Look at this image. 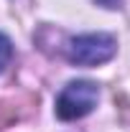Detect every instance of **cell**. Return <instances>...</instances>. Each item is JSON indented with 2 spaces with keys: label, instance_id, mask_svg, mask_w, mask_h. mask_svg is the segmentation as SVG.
<instances>
[{
  "label": "cell",
  "instance_id": "6da1fadb",
  "mask_svg": "<svg viewBox=\"0 0 130 132\" xmlns=\"http://www.w3.org/2000/svg\"><path fill=\"white\" fill-rule=\"evenodd\" d=\"M117 53V41L112 33H84L69 41L66 59L77 66H99L107 64Z\"/></svg>",
  "mask_w": 130,
  "mask_h": 132
},
{
  "label": "cell",
  "instance_id": "7a4b0ae2",
  "mask_svg": "<svg viewBox=\"0 0 130 132\" xmlns=\"http://www.w3.org/2000/svg\"><path fill=\"white\" fill-rule=\"evenodd\" d=\"M99 89L95 81H69L56 99V114L64 122H74L87 117L97 104Z\"/></svg>",
  "mask_w": 130,
  "mask_h": 132
},
{
  "label": "cell",
  "instance_id": "3957f363",
  "mask_svg": "<svg viewBox=\"0 0 130 132\" xmlns=\"http://www.w3.org/2000/svg\"><path fill=\"white\" fill-rule=\"evenodd\" d=\"M10 59H13V43H10L8 36L0 33V71L10 64Z\"/></svg>",
  "mask_w": 130,
  "mask_h": 132
},
{
  "label": "cell",
  "instance_id": "277c9868",
  "mask_svg": "<svg viewBox=\"0 0 130 132\" xmlns=\"http://www.w3.org/2000/svg\"><path fill=\"white\" fill-rule=\"evenodd\" d=\"M97 3L102 5V8H120L122 0H97Z\"/></svg>",
  "mask_w": 130,
  "mask_h": 132
}]
</instances>
